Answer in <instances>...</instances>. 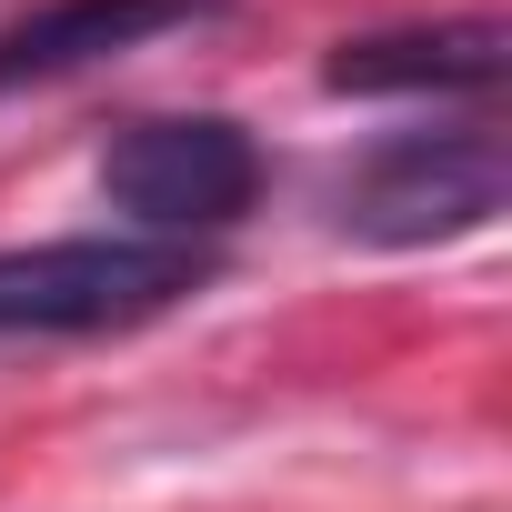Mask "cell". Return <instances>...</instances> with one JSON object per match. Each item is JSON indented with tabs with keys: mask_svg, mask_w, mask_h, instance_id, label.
Segmentation results:
<instances>
[{
	"mask_svg": "<svg viewBox=\"0 0 512 512\" xmlns=\"http://www.w3.org/2000/svg\"><path fill=\"white\" fill-rule=\"evenodd\" d=\"M201 282L191 241H31L0 251V342L11 332H131Z\"/></svg>",
	"mask_w": 512,
	"mask_h": 512,
	"instance_id": "1",
	"label": "cell"
},
{
	"mask_svg": "<svg viewBox=\"0 0 512 512\" xmlns=\"http://www.w3.org/2000/svg\"><path fill=\"white\" fill-rule=\"evenodd\" d=\"M101 191L141 221V241H201L231 231L262 191V151L221 111H161V121H121L101 151Z\"/></svg>",
	"mask_w": 512,
	"mask_h": 512,
	"instance_id": "2",
	"label": "cell"
},
{
	"mask_svg": "<svg viewBox=\"0 0 512 512\" xmlns=\"http://www.w3.org/2000/svg\"><path fill=\"white\" fill-rule=\"evenodd\" d=\"M512 191V151L492 131H402L382 141L342 191H332V221L352 241H382V251H422V241H462L502 211Z\"/></svg>",
	"mask_w": 512,
	"mask_h": 512,
	"instance_id": "3",
	"label": "cell"
},
{
	"mask_svg": "<svg viewBox=\"0 0 512 512\" xmlns=\"http://www.w3.org/2000/svg\"><path fill=\"white\" fill-rule=\"evenodd\" d=\"M512 61V31L502 21H412V31H372V41H342L322 61L332 91H362V101H452V91H492Z\"/></svg>",
	"mask_w": 512,
	"mask_h": 512,
	"instance_id": "4",
	"label": "cell"
},
{
	"mask_svg": "<svg viewBox=\"0 0 512 512\" xmlns=\"http://www.w3.org/2000/svg\"><path fill=\"white\" fill-rule=\"evenodd\" d=\"M211 11H221V0H51V11H31L21 31H0V91L91 71V61L141 51V41H161V31H191V21H211Z\"/></svg>",
	"mask_w": 512,
	"mask_h": 512,
	"instance_id": "5",
	"label": "cell"
}]
</instances>
